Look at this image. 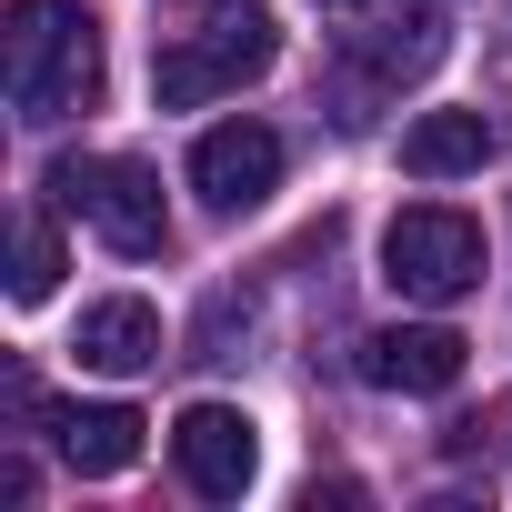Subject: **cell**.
Here are the masks:
<instances>
[{
	"label": "cell",
	"mask_w": 512,
	"mask_h": 512,
	"mask_svg": "<svg viewBox=\"0 0 512 512\" xmlns=\"http://www.w3.org/2000/svg\"><path fill=\"white\" fill-rule=\"evenodd\" d=\"M191 191H201L211 211H262V201L282 191V131H262V121L201 131V141H191Z\"/></svg>",
	"instance_id": "7"
},
{
	"label": "cell",
	"mask_w": 512,
	"mask_h": 512,
	"mask_svg": "<svg viewBox=\"0 0 512 512\" xmlns=\"http://www.w3.org/2000/svg\"><path fill=\"white\" fill-rule=\"evenodd\" d=\"M272 51H282L272 11H221L211 31H191V41H171V51L151 61V101H161V111H201V101H221V91H241V81H262Z\"/></svg>",
	"instance_id": "3"
},
{
	"label": "cell",
	"mask_w": 512,
	"mask_h": 512,
	"mask_svg": "<svg viewBox=\"0 0 512 512\" xmlns=\"http://www.w3.org/2000/svg\"><path fill=\"white\" fill-rule=\"evenodd\" d=\"M462 332H442V322H402V332H372L362 342V382H382V392H452L462 382Z\"/></svg>",
	"instance_id": "8"
},
{
	"label": "cell",
	"mask_w": 512,
	"mask_h": 512,
	"mask_svg": "<svg viewBox=\"0 0 512 512\" xmlns=\"http://www.w3.org/2000/svg\"><path fill=\"white\" fill-rule=\"evenodd\" d=\"M51 201L81 211L111 251H131V262H151V251L171 241V211H161V171L151 161H51Z\"/></svg>",
	"instance_id": "4"
},
{
	"label": "cell",
	"mask_w": 512,
	"mask_h": 512,
	"mask_svg": "<svg viewBox=\"0 0 512 512\" xmlns=\"http://www.w3.org/2000/svg\"><path fill=\"white\" fill-rule=\"evenodd\" d=\"M171 452H181V482L201 502H241L251 472H262V432H251V412H231V402H191L171 422Z\"/></svg>",
	"instance_id": "6"
},
{
	"label": "cell",
	"mask_w": 512,
	"mask_h": 512,
	"mask_svg": "<svg viewBox=\"0 0 512 512\" xmlns=\"http://www.w3.org/2000/svg\"><path fill=\"white\" fill-rule=\"evenodd\" d=\"M51 292H61V241L41 221H21V241H11V302H51Z\"/></svg>",
	"instance_id": "12"
},
{
	"label": "cell",
	"mask_w": 512,
	"mask_h": 512,
	"mask_svg": "<svg viewBox=\"0 0 512 512\" xmlns=\"http://www.w3.org/2000/svg\"><path fill=\"white\" fill-rule=\"evenodd\" d=\"M0 81H11V111H21L31 131L91 111V101H101V21L81 11V0H11Z\"/></svg>",
	"instance_id": "1"
},
{
	"label": "cell",
	"mask_w": 512,
	"mask_h": 512,
	"mask_svg": "<svg viewBox=\"0 0 512 512\" xmlns=\"http://www.w3.org/2000/svg\"><path fill=\"white\" fill-rule=\"evenodd\" d=\"M71 352H81V372L131 382V372H151V362H161V312H151L141 292H111V302H91V312H81Z\"/></svg>",
	"instance_id": "9"
},
{
	"label": "cell",
	"mask_w": 512,
	"mask_h": 512,
	"mask_svg": "<svg viewBox=\"0 0 512 512\" xmlns=\"http://www.w3.org/2000/svg\"><path fill=\"white\" fill-rule=\"evenodd\" d=\"M332 21L372 81H422L442 61V0H332Z\"/></svg>",
	"instance_id": "5"
},
{
	"label": "cell",
	"mask_w": 512,
	"mask_h": 512,
	"mask_svg": "<svg viewBox=\"0 0 512 512\" xmlns=\"http://www.w3.org/2000/svg\"><path fill=\"white\" fill-rule=\"evenodd\" d=\"M51 432H61V462H71L81 482H111V472L141 462V432H151V422H141L131 402H71Z\"/></svg>",
	"instance_id": "10"
},
{
	"label": "cell",
	"mask_w": 512,
	"mask_h": 512,
	"mask_svg": "<svg viewBox=\"0 0 512 512\" xmlns=\"http://www.w3.org/2000/svg\"><path fill=\"white\" fill-rule=\"evenodd\" d=\"M382 282L402 292V302H462V292H482V221L472 211H442V201H412V211H392V231H382Z\"/></svg>",
	"instance_id": "2"
},
{
	"label": "cell",
	"mask_w": 512,
	"mask_h": 512,
	"mask_svg": "<svg viewBox=\"0 0 512 512\" xmlns=\"http://www.w3.org/2000/svg\"><path fill=\"white\" fill-rule=\"evenodd\" d=\"M442 452H452V462H492V452H502V412H492V402H482V412H462V422L442 432Z\"/></svg>",
	"instance_id": "13"
},
{
	"label": "cell",
	"mask_w": 512,
	"mask_h": 512,
	"mask_svg": "<svg viewBox=\"0 0 512 512\" xmlns=\"http://www.w3.org/2000/svg\"><path fill=\"white\" fill-rule=\"evenodd\" d=\"M492 161V121L482 111H422L412 131H402V171L412 181H462V171H482Z\"/></svg>",
	"instance_id": "11"
}]
</instances>
